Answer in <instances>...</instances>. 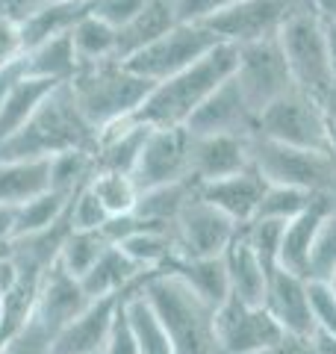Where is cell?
I'll return each instance as SVG.
<instances>
[{"label":"cell","instance_id":"1","mask_svg":"<svg viewBox=\"0 0 336 354\" xmlns=\"http://www.w3.org/2000/svg\"><path fill=\"white\" fill-rule=\"evenodd\" d=\"M233 71H236V44L218 41L189 68L153 83L144 104L133 113V118L144 121L148 127H186V121L195 115V109Z\"/></svg>","mask_w":336,"mask_h":354},{"label":"cell","instance_id":"2","mask_svg":"<svg viewBox=\"0 0 336 354\" xmlns=\"http://www.w3.org/2000/svg\"><path fill=\"white\" fill-rule=\"evenodd\" d=\"M97 130L77 109L68 86H56L27 118V124L0 142V160H50L65 151H95Z\"/></svg>","mask_w":336,"mask_h":354},{"label":"cell","instance_id":"3","mask_svg":"<svg viewBox=\"0 0 336 354\" xmlns=\"http://www.w3.org/2000/svg\"><path fill=\"white\" fill-rule=\"evenodd\" d=\"M136 290L162 322L177 354H221L216 339V310L171 272H151Z\"/></svg>","mask_w":336,"mask_h":354},{"label":"cell","instance_id":"4","mask_svg":"<svg viewBox=\"0 0 336 354\" xmlns=\"http://www.w3.org/2000/svg\"><path fill=\"white\" fill-rule=\"evenodd\" d=\"M65 86L83 118L95 130H104L136 113L153 83L127 68L124 59L112 57L100 62H83Z\"/></svg>","mask_w":336,"mask_h":354},{"label":"cell","instance_id":"5","mask_svg":"<svg viewBox=\"0 0 336 354\" xmlns=\"http://www.w3.org/2000/svg\"><path fill=\"white\" fill-rule=\"evenodd\" d=\"M277 41L283 48L295 86L319 97L328 95L333 88L328 24H324V15L319 12L316 0H304L286 18V24L277 32Z\"/></svg>","mask_w":336,"mask_h":354},{"label":"cell","instance_id":"6","mask_svg":"<svg viewBox=\"0 0 336 354\" xmlns=\"http://www.w3.org/2000/svg\"><path fill=\"white\" fill-rule=\"evenodd\" d=\"M251 165L265 177V183L298 186V189H310V192L336 189V160L330 151L295 148L254 133Z\"/></svg>","mask_w":336,"mask_h":354},{"label":"cell","instance_id":"7","mask_svg":"<svg viewBox=\"0 0 336 354\" xmlns=\"http://www.w3.org/2000/svg\"><path fill=\"white\" fill-rule=\"evenodd\" d=\"M256 136L283 142V145H295V148L330 151L324 97L292 86L289 92H283L268 106L260 109V115H256Z\"/></svg>","mask_w":336,"mask_h":354},{"label":"cell","instance_id":"8","mask_svg":"<svg viewBox=\"0 0 336 354\" xmlns=\"http://www.w3.org/2000/svg\"><path fill=\"white\" fill-rule=\"evenodd\" d=\"M218 41L221 39L207 24H200V21H180V24L171 27L165 36L144 44L136 53H130L124 65L136 74H142L144 80L160 83L165 77L189 68L195 59H200L207 50L216 48Z\"/></svg>","mask_w":336,"mask_h":354},{"label":"cell","instance_id":"9","mask_svg":"<svg viewBox=\"0 0 336 354\" xmlns=\"http://www.w3.org/2000/svg\"><path fill=\"white\" fill-rule=\"evenodd\" d=\"M233 80L239 83L248 104L256 109V115L274 97L289 92L295 86V80H292V71H289V62L283 57V48H280L277 36L236 44V71H233Z\"/></svg>","mask_w":336,"mask_h":354},{"label":"cell","instance_id":"10","mask_svg":"<svg viewBox=\"0 0 336 354\" xmlns=\"http://www.w3.org/2000/svg\"><path fill=\"white\" fill-rule=\"evenodd\" d=\"M286 330L263 304H248L230 295L216 307V339L221 354H256L274 346Z\"/></svg>","mask_w":336,"mask_h":354},{"label":"cell","instance_id":"11","mask_svg":"<svg viewBox=\"0 0 336 354\" xmlns=\"http://www.w3.org/2000/svg\"><path fill=\"white\" fill-rule=\"evenodd\" d=\"M304 0H233L221 12L209 15L207 24L221 41L230 44H248L256 39H272L286 24V18Z\"/></svg>","mask_w":336,"mask_h":354},{"label":"cell","instance_id":"12","mask_svg":"<svg viewBox=\"0 0 336 354\" xmlns=\"http://www.w3.org/2000/svg\"><path fill=\"white\" fill-rule=\"evenodd\" d=\"M189 157H192L189 127H151L139 162L133 169V180H136L139 192L177 180H192Z\"/></svg>","mask_w":336,"mask_h":354},{"label":"cell","instance_id":"13","mask_svg":"<svg viewBox=\"0 0 336 354\" xmlns=\"http://www.w3.org/2000/svg\"><path fill=\"white\" fill-rule=\"evenodd\" d=\"M239 227L242 225H236L230 216H224L218 207L204 201L195 189V195L186 201L171 230L177 239V251L183 257H218L236 239Z\"/></svg>","mask_w":336,"mask_h":354},{"label":"cell","instance_id":"14","mask_svg":"<svg viewBox=\"0 0 336 354\" xmlns=\"http://www.w3.org/2000/svg\"><path fill=\"white\" fill-rule=\"evenodd\" d=\"M186 127L195 136H242L251 139L256 133V109L233 80V74L212 92L204 104L195 109V115L186 121Z\"/></svg>","mask_w":336,"mask_h":354},{"label":"cell","instance_id":"15","mask_svg":"<svg viewBox=\"0 0 336 354\" xmlns=\"http://www.w3.org/2000/svg\"><path fill=\"white\" fill-rule=\"evenodd\" d=\"M263 307L274 316V322L286 334L312 337L316 334V313H312V298H310V278L286 269H272L265 283Z\"/></svg>","mask_w":336,"mask_h":354},{"label":"cell","instance_id":"16","mask_svg":"<svg viewBox=\"0 0 336 354\" xmlns=\"http://www.w3.org/2000/svg\"><path fill=\"white\" fill-rule=\"evenodd\" d=\"M121 298L124 295H112V298H97L92 301L80 316H74L53 339V354H104L106 342L115 328Z\"/></svg>","mask_w":336,"mask_h":354},{"label":"cell","instance_id":"17","mask_svg":"<svg viewBox=\"0 0 336 354\" xmlns=\"http://www.w3.org/2000/svg\"><path fill=\"white\" fill-rule=\"evenodd\" d=\"M88 304H92V298L86 295L80 278H74L59 263H53L50 269L41 274V283H39V292H36V301H32L30 313H36L44 325H50L56 334H59Z\"/></svg>","mask_w":336,"mask_h":354},{"label":"cell","instance_id":"18","mask_svg":"<svg viewBox=\"0 0 336 354\" xmlns=\"http://www.w3.org/2000/svg\"><path fill=\"white\" fill-rule=\"evenodd\" d=\"M265 177L251 165L245 171L218 177V180L198 183V195L209 201L212 207H218L224 216H230L236 225H248L256 218V209L265 195Z\"/></svg>","mask_w":336,"mask_h":354},{"label":"cell","instance_id":"19","mask_svg":"<svg viewBox=\"0 0 336 354\" xmlns=\"http://www.w3.org/2000/svg\"><path fill=\"white\" fill-rule=\"evenodd\" d=\"M192 133V130H189ZM251 169V139L242 136H195L192 133V157L189 171L195 183L218 180V177Z\"/></svg>","mask_w":336,"mask_h":354},{"label":"cell","instance_id":"20","mask_svg":"<svg viewBox=\"0 0 336 354\" xmlns=\"http://www.w3.org/2000/svg\"><path fill=\"white\" fill-rule=\"evenodd\" d=\"M148 274L151 272H144L142 266L118 245V242H112V245L95 260L92 269L80 278V283H83L86 295L92 298V301H97V298H112V295L133 292Z\"/></svg>","mask_w":336,"mask_h":354},{"label":"cell","instance_id":"21","mask_svg":"<svg viewBox=\"0 0 336 354\" xmlns=\"http://www.w3.org/2000/svg\"><path fill=\"white\" fill-rule=\"evenodd\" d=\"M151 127L139 118H121L115 124L97 130V145H95V162L97 171H124L133 174L139 162V153L144 148Z\"/></svg>","mask_w":336,"mask_h":354},{"label":"cell","instance_id":"22","mask_svg":"<svg viewBox=\"0 0 336 354\" xmlns=\"http://www.w3.org/2000/svg\"><path fill=\"white\" fill-rule=\"evenodd\" d=\"M330 207V192H321L304 213H298L295 218L286 221L283 227V239H280V260L277 266L286 272L304 274L310 278V260H312V242H316L319 225L324 213Z\"/></svg>","mask_w":336,"mask_h":354},{"label":"cell","instance_id":"23","mask_svg":"<svg viewBox=\"0 0 336 354\" xmlns=\"http://www.w3.org/2000/svg\"><path fill=\"white\" fill-rule=\"evenodd\" d=\"M162 272H171L177 281H183L212 310L230 298V278L227 266H224V254H218V257H183V254H177Z\"/></svg>","mask_w":336,"mask_h":354},{"label":"cell","instance_id":"24","mask_svg":"<svg viewBox=\"0 0 336 354\" xmlns=\"http://www.w3.org/2000/svg\"><path fill=\"white\" fill-rule=\"evenodd\" d=\"M177 24H180L177 0H144L139 12L124 27H118V59H127L130 53L142 50Z\"/></svg>","mask_w":336,"mask_h":354},{"label":"cell","instance_id":"25","mask_svg":"<svg viewBox=\"0 0 336 354\" xmlns=\"http://www.w3.org/2000/svg\"><path fill=\"white\" fill-rule=\"evenodd\" d=\"M224 266H227V278H230V295H236L248 304H263L268 269L263 266V260L256 257V251L251 248V242L242 227H239L236 239L224 248Z\"/></svg>","mask_w":336,"mask_h":354},{"label":"cell","instance_id":"26","mask_svg":"<svg viewBox=\"0 0 336 354\" xmlns=\"http://www.w3.org/2000/svg\"><path fill=\"white\" fill-rule=\"evenodd\" d=\"M88 12V0H36V6L21 21V36H24V50L48 41L71 27Z\"/></svg>","mask_w":336,"mask_h":354},{"label":"cell","instance_id":"27","mask_svg":"<svg viewBox=\"0 0 336 354\" xmlns=\"http://www.w3.org/2000/svg\"><path fill=\"white\" fill-rule=\"evenodd\" d=\"M24 68L27 77H39V80H48L56 86L68 83L77 74V68H80V59H77L71 44V32H62V36H53L36 44V48L24 50Z\"/></svg>","mask_w":336,"mask_h":354},{"label":"cell","instance_id":"28","mask_svg":"<svg viewBox=\"0 0 336 354\" xmlns=\"http://www.w3.org/2000/svg\"><path fill=\"white\" fill-rule=\"evenodd\" d=\"M50 189V160H0V204L18 207Z\"/></svg>","mask_w":336,"mask_h":354},{"label":"cell","instance_id":"29","mask_svg":"<svg viewBox=\"0 0 336 354\" xmlns=\"http://www.w3.org/2000/svg\"><path fill=\"white\" fill-rule=\"evenodd\" d=\"M195 189H198L195 180H177V183L153 186V189H142L133 213L153 227H174L177 216H180L189 198L195 195Z\"/></svg>","mask_w":336,"mask_h":354},{"label":"cell","instance_id":"30","mask_svg":"<svg viewBox=\"0 0 336 354\" xmlns=\"http://www.w3.org/2000/svg\"><path fill=\"white\" fill-rule=\"evenodd\" d=\"M124 316L133 330V339H136L139 354H177L162 322L156 319V313L151 310V304L144 301V295L139 290L124 295Z\"/></svg>","mask_w":336,"mask_h":354},{"label":"cell","instance_id":"31","mask_svg":"<svg viewBox=\"0 0 336 354\" xmlns=\"http://www.w3.org/2000/svg\"><path fill=\"white\" fill-rule=\"evenodd\" d=\"M53 88H56V83L39 80V77H24V80L6 95V101L0 104V142L24 127L27 118L36 113L39 104L53 92Z\"/></svg>","mask_w":336,"mask_h":354},{"label":"cell","instance_id":"32","mask_svg":"<svg viewBox=\"0 0 336 354\" xmlns=\"http://www.w3.org/2000/svg\"><path fill=\"white\" fill-rule=\"evenodd\" d=\"M144 272H162L177 254V239L171 227H142L118 242Z\"/></svg>","mask_w":336,"mask_h":354},{"label":"cell","instance_id":"33","mask_svg":"<svg viewBox=\"0 0 336 354\" xmlns=\"http://www.w3.org/2000/svg\"><path fill=\"white\" fill-rule=\"evenodd\" d=\"M71 44H74V53L80 59V65L112 59V57H118V27H112L109 21L86 12L71 27Z\"/></svg>","mask_w":336,"mask_h":354},{"label":"cell","instance_id":"34","mask_svg":"<svg viewBox=\"0 0 336 354\" xmlns=\"http://www.w3.org/2000/svg\"><path fill=\"white\" fill-rule=\"evenodd\" d=\"M74 195L56 192V189H44L30 201L15 207V236H27V234H39V230L56 225L68 216V204Z\"/></svg>","mask_w":336,"mask_h":354},{"label":"cell","instance_id":"35","mask_svg":"<svg viewBox=\"0 0 336 354\" xmlns=\"http://www.w3.org/2000/svg\"><path fill=\"white\" fill-rule=\"evenodd\" d=\"M109 245L112 242H109V236L104 234V230H74L71 227L68 236H65V242H62V248H59L56 263H59L65 272H71L74 278H83Z\"/></svg>","mask_w":336,"mask_h":354},{"label":"cell","instance_id":"36","mask_svg":"<svg viewBox=\"0 0 336 354\" xmlns=\"http://www.w3.org/2000/svg\"><path fill=\"white\" fill-rule=\"evenodd\" d=\"M88 189L104 204L109 218L133 213L139 201V186L133 180V174H124V171H95L92 180H88Z\"/></svg>","mask_w":336,"mask_h":354},{"label":"cell","instance_id":"37","mask_svg":"<svg viewBox=\"0 0 336 354\" xmlns=\"http://www.w3.org/2000/svg\"><path fill=\"white\" fill-rule=\"evenodd\" d=\"M97 171L95 162V151H65L50 157V189L65 192V195H77L83 186L92 180V174Z\"/></svg>","mask_w":336,"mask_h":354},{"label":"cell","instance_id":"38","mask_svg":"<svg viewBox=\"0 0 336 354\" xmlns=\"http://www.w3.org/2000/svg\"><path fill=\"white\" fill-rule=\"evenodd\" d=\"M321 192H310V189H298V186H277V183H268L265 186V195L260 201V209H256V218H280V221H289L295 218L298 213L316 201Z\"/></svg>","mask_w":336,"mask_h":354},{"label":"cell","instance_id":"39","mask_svg":"<svg viewBox=\"0 0 336 354\" xmlns=\"http://www.w3.org/2000/svg\"><path fill=\"white\" fill-rule=\"evenodd\" d=\"M56 330L44 325L36 313H30L12 334L0 342V354H53Z\"/></svg>","mask_w":336,"mask_h":354},{"label":"cell","instance_id":"40","mask_svg":"<svg viewBox=\"0 0 336 354\" xmlns=\"http://www.w3.org/2000/svg\"><path fill=\"white\" fill-rule=\"evenodd\" d=\"M333 269H336V189L330 192V207L319 225L316 242H312L310 281H328Z\"/></svg>","mask_w":336,"mask_h":354},{"label":"cell","instance_id":"41","mask_svg":"<svg viewBox=\"0 0 336 354\" xmlns=\"http://www.w3.org/2000/svg\"><path fill=\"white\" fill-rule=\"evenodd\" d=\"M283 227H286V221H280V218H254V221H248V225H242L245 236H248V242H251V248L256 251V257L263 260V266L268 272L277 269Z\"/></svg>","mask_w":336,"mask_h":354},{"label":"cell","instance_id":"42","mask_svg":"<svg viewBox=\"0 0 336 354\" xmlns=\"http://www.w3.org/2000/svg\"><path fill=\"white\" fill-rule=\"evenodd\" d=\"M68 221H71L74 230H104L106 227L109 213L104 209V204L95 198V192L88 189V183L71 198V204H68Z\"/></svg>","mask_w":336,"mask_h":354},{"label":"cell","instance_id":"43","mask_svg":"<svg viewBox=\"0 0 336 354\" xmlns=\"http://www.w3.org/2000/svg\"><path fill=\"white\" fill-rule=\"evenodd\" d=\"M312 313H316V334L336 339V295L324 281H310Z\"/></svg>","mask_w":336,"mask_h":354},{"label":"cell","instance_id":"44","mask_svg":"<svg viewBox=\"0 0 336 354\" xmlns=\"http://www.w3.org/2000/svg\"><path fill=\"white\" fill-rule=\"evenodd\" d=\"M144 0H88V12L109 21L112 27H124L142 9Z\"/></svg>","mask_w":336,"mask_h":354},{"label":"cell","instance_id":"45","mask_svg":"<svg viewBox=\"0 0 336 354\" xmlns=\"http://www.w3.org/2000/svg\"><path fill=\"white\" fill-rule=\"evenodd\" d=\"M24 57V36H21V24L12 18H0V68L18 62Z\"/></svg>","mask_w":336,"mask_h":354},{"label":"cell","instance_id":"46","mask_svg":"<svg viewBox=\"0 0 336 354\" xmlns=\"http://www.w3.org/2000/svg\"><path fill=\"white\" fill-rule=\"evenodd\" d=\"M104 354H139L136 339H133V330H130L127 316H124V298H121V310H118L115 328H112V337H109V342H106Z\"/></svg>","mask_w":336,"mask_h":354},{"label":"cell","instance_id":"47","mask_svg":"<svg viewBox=\"0 0 336 354\" xmlns=\"http://www.w3.org/2000/svg\"><path fill=\"white\" fill-rule=\"evenodd\" d=\"M256 354H321L319 351V339L312 337H301V334H283L274 346H268Z\"/></svg>","mask_w":336,"mask_h":354},{"label":"cell","instance_id":"48","mask_svg":"<svg viewBox=\"0 0 336 354\" xmlns=\"http://www.w3.org/2000/svg\"><path fill=\"white\" fill-rule=\"evenodd\" d=\"M230 3L233 0H177V9H180V21H207Z\"/></svg>","mask_w":336,"mask_h":354},{"label":"cell","instance_id":"49","mask_svg":"<svg viewBox=\"0 0 336 354\" xmlns=\"http://www.w3.org/2000/svg\"><path fill=\"white\" fill-rule=\"evenodd\" d=\"M27 77V68H24V57H21L18 62L6 65V68H0V104L6 101V95L12 92V88Z\"/></svg>","mask_w":336,"mask_h":354},{"label":"cell","instance_id":"50","mask_svg":"<svg viewBox=\"0 0 336 354\" xmlns=\"http://www.w3.org/2000/svg\"><path fill=\"white\" fill-rule=\"evenodd\" d=\"M32 6H36V0H0V18H12L21 24Z\"/></svg>","mask_w":336,"mask_h":354},{"label":"cell","instance_id":"51","mask_svg":"<svg viewBox=\"0 0 336 354\" xmlns=\"http://www.w3.org/2000/svg\"><path fill=\"white\" fill-rule=\"evenodd\" d=\"M12 236H15V207L0 204V251H6Z\"/></svg>","mask_w":336,"mask_h":354},{"label":"cell","instance_id":"52","mask_svg":"<svg viewBox=\"0 0 336 354\" xmlns=\"http://www.w3.org/2000/svg\"><path fill=\"white\" fill-rule=\"evenodd\" d=\"M324 113H328V142H330V153L336 160V88H330L324 95Z\"/></svg>","mask_w":336,"mask_h":354},{"label":"cell","instance_id":"53","mask_svg":"<svg viewBox=\"0 0 336 354\" xmlns=\"http://www.w3.org/2000/svg\"><path fill=\"white\" fill-rule=\"evenodd\" d=\"M328 24V48H330V71H333V88H336V24L324 18Z\"/></svg>","mask_w":336,"mask_h":354},{"label":"cell","instance_id":"54","mask_svg":"<svg viewBox=\"0 0 336 354\" xmlns=\"http://www.w3.org/2000/svg\"><path fill=\"white\" fill-rule=\"evenodd\" d=\"M316 6H319V12H321L324 18L336 24V0H316Z\"/></svg>","mask_w":336,"mask_h":354},{"label":"cell","instance_id":"55","mask_svg":"<svg viewBox=\"0 0 336 354\" xmlns=\"http://www.w3.org/2000/svg\"><path fill=\"white\" fill-rule=\"evenodd\" d=\"M316 339H319V351L321 354H336V339H328L321 334H316Z\"/></svg>","mask_w":336,"mask_h":354}]
</instances>
